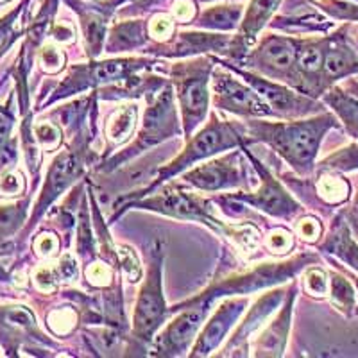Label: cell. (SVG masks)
Returning a JSON list of instances; mask_svg holds the SVG:
<instances>
[{"label":"cell","mask_w":358,"mask_h":358,"mask_svg":"<svg viewBox=\"0 0 358 358\" xmlns=\"http://www.w3.org/2000/svg\"><path fill=\"white\" fill-rule=\"evenodd\" d=\"M248 165L238 151L215 159H204L199 167L183 172V181L201 192H219L229 188H251Z\"/></svg>","instance_id":"13"},{"label":"cell","mask_w":358,"mask_h":358,"mask_svg":"<svg viewBox=\"0 0 358 358\" xmlns=\"http://www.w3.org/2000/svg\"><path fill=\"white\" fill-rule=\"evenodd\" d=\"M322 172H348L358 169V147L351 145L348 149H342L337 155H331L317 165Z\"/></svg>","instance_id":"34"},{"label":"cell","mask_w":358,"mask_h":358,"mask_svg":"<svg viewBox=\"0 0 358 358\" xmlns=\"http://www.w3.org/2000/svg\"><path fill=\"white\" fill-rule=\"evenodd\" d=\"M172 18L176 20V24L187 25L196 20V17L199 15V9H197V0H176L172 4Z\"/></svg>","instance_id":"45"},{"label":"cell","mask_w":358,"mask_h":358,"mask_svg":"<svg viewBox=\"0 0 358 358\" xmlns=\"http://www.w3.org/2000/svg\"><path fill=\"white\" fill-rule=\"evenodd\" d=\"M79 18L83 38H85L86 56L97 59L104 50L108 36V22L120 4L127 0H65Z\"/></svg>","instance_id":"15"},{"label":"cell","mask_w":358,"mask_h":358,"mask_svg":"<svg viewBox=\"0 0 358 358\" xmlns=\"http://www.w3.org/2000/svg\"><path fill=\"white\" fill-rule=\"evenodd\" d=\"M297 283L294 281L285 296V305L281 306V312L274 321L265 326L260 337L257 338V353L255 357H281L287 346V335L290 330V319H292L294 301H296Z\"/></svg>","instance_id":"21"},{"label":"cell","mask_w":358,"mask_h":358,"mask_svg":"<svg viewBox=\"0 0 358 358\" xmlns=\"http://www.w3.org/2000/svg\"><path fill=\"white\" fill-rule=\"evenodd\" d=\"M265 248L278 257L287 255L294 248V235L285 228L273 229L265 238Z\"/></svg>","instance_id":"42"},{"label":"cell","mask_w":358,"mask_h":358,"mask_svg":"<svg viewBox=\"0 0 358 358\" xmlns=\"http://www.w3.org/2000/svg\"><path fill=\"white\" fill-rule=\"evenodd\" d=\"M322 101L341 118L348 133L358 138V99L355 95L346 94L338 86H331L328 92L322 94Z\"/></svg>","instance_id":"26"},{"label":"cell","mask_w":358,"mask_h":358,"mask_svg":"<svg viewBox=\"0 0 358 358\" xmlns=\"http://www.w3.org/2000/svg\"><path fill=\"white\" fill-rule=\"evenodd\" d=\"M176 313L178 315L152 341L151 350L147 351L149 357H183L190 351L192 342H196L197 331L210 310L204 306H185Z\"/></svg>","instance_id":"14"},{"label":"cell","mask_w":358,"mask_h":358,"mask_svg":"<svg viewBox=\"0 0 358 358\" xmlns=\"http://www.w3.org/2000/svg\"><path fill=\"white\" fill-rule=\"evenodd\" d=\"M330 40L331 36L299 38L296 79L292 85V88H296L297 92L313 99L326 92L324 83H322V69H324V56Z\"/></svg>","instance_id":"17"},{"label":"cell","mask_w":358,"mask_h":358,"mask_svg":"<svg viewBox=\"0 0 358 358\" xmlns=\"http://www.w3.org/2000/svg\"><path fill=\"white\" fill-rule=\"evenodd\" d=\"M313 4L338 20H358V6L350 4L346 0H317Z\"/></svg>","instance_id":"40"},{"label":"cell","mask_w":358,"mask_h":358,"mask_svg":"<svg viewBox=\"0 0 358 358\" xmlns=\"http://www.w3.org/2000/svg\"><path fill=\"white\" fill-rule=\"evenodd\" d=\"M149 40H151V36H149V22H115L111 25L110 33H108V40L104 43V52L117 54L143 49Z\"/></svg>","instance_id":"23"},{"label":"cell","mask_w":358,"mask_h":358,"mask_svg":"<svg viewBox=\"0 0 358 358\" xmlns=\"http://www.w3.org/2000/svg\"><path fill=\"white\" fill-rule=\"evenodd\" d=\"M317 194L328 204H337L348 199L350 185L346 181H342L341 178H337V176H334V172H330L328 176H322L321 181L317 183Z\"/></svg>","instance_id":"32"},{"label":"cell","mask_w":358,"mask_h":358,"mask_svg":"<svg viewBox=\"0 0 358 358\" xmlns=\"http://www.w3.org/2000/svg\"><path fill=\"white\" fill-rule=\"evenodd\" d=\"M330 294L331 303L341 312H344L346 315H353V313L358 312L357 301H355L353 285L348 281L346 276H342V274L337 273L330 274Z\"/></svg>","instance_id":"30"},{"label":"cell","mask_w":358,"mask_h":358,"mask_svg":"<svg viewBox=\"0 0 358 358\" xmlns=\"http://www.w3.org/2000/svg\"><path fill=\"white\" fill-rule=\"evenodd\" d=\"M34 136H36L38 143L43 151L54 152L56 149H59L63 143V133L62 127L56 126L52 122H40L33 126Z\"/></svg>","instance_id":"36"},{"label":"cell","mask_w":358,"mask_h":358,"mask_svg":"<svg viewBox=\"0 0 358 358\" xmlns=\"http://www.w3.org/2000/svg\"><path fill=\"white\" fill-rule=\"evenodd\" d=\"M285 290L274 289L268 290L262 297H258L257 303L251 306L244 321L238 324L235 334H231V337L226 342V346L220 350V353H217V357H248L249 337L252 334H257L262 326L265 324V321L276 312V308L285 299Z\"/></svg>","instance_id":"20"},{"label":"cell","mask_w":358,"mask_h":358,"mask_svg":"<svg viewBox=\"0 0 358 358\" xmlns=\"http://www.w3.org/2000/svg\"><path fill=\"white\" fill-rule=\"evenodd\" d=\"M176 31V20L172 15H163V13H156L155 17L149 20V36L155 40V43H167L174 38Z\"/></svg>","instance_id":"38"},{"label":"cell","mask_w":358,"mask_h":358,"mask_svg":"<svg viewBox=\"0 0 358 358\" xmlns=\"http://www.w3.org/2000/svg\"><path fill=\"white\" fill-rule=\"evenodd\" d=\"M231 40L233 38L228 34L215 33V31H203V29L201 31H181V33L174 34V38L167 43L145 45L143 52L163 57H176V59L201 56V54L208 52L228 56Z\"/></svg>","instance_id":"16"},{"label":"cell","mask_w":358,"mask_h":358,"mask_svg":"<svg viewBox=\"0 0 358 358\" xmlns=\"http://www.w3.org/2000/svg\"><path fill=\"white\" fill-rule=\"evenodd\" d=\"M215 69V57H185V62L171 66V83L176 90L178 108L181 111V126L185 138H190L204 122L210 111V85Z\"/></svg>","instance_id":"5"},{"label":"cell","mask_w":358,"mask_h":358,"mask_svg":"<svg viewBox=\"0 0 358 358\" xmlns=\"http://www.w3.org/2000/svg\"><path fill=\"white\" fill-rule=\"evenodd\" d=\"M245 143H267L276 155L289 163L299 176H310L315 169V158L322 138L331 127H338L331 113L294 118L292 122H268L264 118H245Z\"/></svg>","instance_id":"1"},{"label":"cell","mask_w":358,"mask_h":358,"mask_svg":"<svg viewBox=\"0 0 358 358\" xmlns=\"http://www.w3.org/2000/svg\"><path fill=\"white\" fill-rule=\"evenodd\" d=\"M29 4H31V0H22L17 8L11 9V11L6 13L4 17L0 18V54L4 52L9 45L20 36V31H17L15 25H17L18 18H20V15Z\"/></svg>","instance_id":"33"},{"label":"cell","mask_w":358,"mask_h":358,"mask_svg":"<svg viewBox=\"0 0 358 358\" xmlns=\"http://www.w3.org/2000/svg\"><path fill=\"white\" fill-rule=\"evenodd\" d=\"M319 260L317 255L306 252V255H297L290 260L285 262H274V264H262L258 267L251 268L248 273L233 274L229 278L219 280L217 283L208 287L203 294L199 296L187 299L183 303H178L171 308V313H176L178 310L185 308V306H204V308L212 310V305L217 299L229 296H245V294L257 292V290H264L267 287L280 285L283 281L290 280L296 276L301 268L306 265L315 264Z\"/></svg>","instance_id":"4"},{"label":"cell","mask_w":358,"mask_h":358,"mask_svg":"<svg viewBox=\"0 0 358 358\" xmlns=\"http://www.w3.org/2000/svg\"><path fill=\"white\" fill-rule=\"evenodd\" d=\"M92 224H94V220L90 217L86 199L83 197L81 210H79L78 217V257L86 265L95 260V236L94 231H92Z\"/></svg>","instance_id":"29"},{"label":"cell","mask_w":358,"mask_h":358,"mask_svg":"<svg viewBox=\"0 0 358 358\" xmlns=\"http://www.w3.org/2000/svg\"><path fill=\"white\" fill-rule=\"evenodd\" d=\"M129 210H147V212H155L159 215L172 217L179 220H196V222L206 224L208 228L213 229L220 235H228L229 226L219 220L213 213V203L203 196H197L194 192L185 190L176 183H165L159 188H156L152 194L140 199H134L131 203L124 204L120 210L113 213L111 222L122 217Z\"/></svg>","instance_id":"6"},{"label":"cell","mask_w":358,"mask_h":358,"mask_svg":"<svg viewBox=\"0 0 358 358\" xmlns=\"http://www.w3.org/2000/svg\"><path fill=\"white\" fill-rule=\"evenodd\" d=\"M245 138H248V134H245L244 124H233L229 120H220L217 113H212L210 115V122L204 126V129L192 134L190 138L187 140V145H185L183 151L179 152L172 162H169L167 165H163L158 171V174L152 178L151 183L143 187L142 190L133 192V196L127 194V196L117 199L113 206L115 212L120 210L124 204L131 203V201L152 194L156 188L171 181L174 176L183 174L185 171L192 169V165H196V163L203 162V159H210L215 155H222V152L229 151V149L242 147L245 143Z\"/></svg>","instance_id":"2"},{"label":"cell","mask_w":358,"mask_h":358,"mask_svg":"<svg viewBox=\"0 0 358 358\" xmlns=\"http://www.w3.org/2000/svg\"><path fill=\"white\" fill-rule=\"evenodd\" d=\"M27 206V199L22 201V203L4 204V206H0V238L11 236L13 233L18 231V228L25 222Z\"/></svg>","instance_id":"31"},{"label":"cell","mask_w":358,"mask_h":358,"mask_svg":"<svg viewBox=\"0 0 358 358\" xmlns=\"http://www.w3.org/2000/svg\"><path fill=\"white\" fill-rule=\"evenodd\" d=\"M244 155L251 159V165L257 169L258 176H260V188L257 192H241V194H229L231 199L236 203H245L255 206L260 212L267 213V215L274 217V219L289 220L294 219L297 213L301 212V204L297 203L289 192L283 188V185L274 178L264 163L252 155L248 149V143L241 147Z\"/></svg>","instance_id":"12"},{"label":"cell","mask_w":358,"mask_h":358,"mask_svg":"<svg viewBox=\"0 0 358 358\" xmlns=\"http://www.w3.org/2000/svg\"><path fill=\"white\" fill-rule=\"evenodd\" d=\"M353 73H358V54L355 52L353 47L348 45L342 33L334 34L326 49L324 69H322V83H324L326 92L338 79H344Z\"/></svg>","instance_id":"22"},{"label":"cell","mask_w":358,"mask_h":358,"mask_svg":"<svg viewBox=\"0 0 358 358\" xmlns=\"http://www.w3.org/2000/svg\"><path fill=\"white\" fill-rule=\"evenodd\" d=\"M163 2H167V0H134L133 4L127 6L126 9L118 13L120 17H134V15H143V13L151 11L152 8L156 6L163 4Z\"/></svg>","instance_id":"49"},{"label":"cell","mask_w":358,"mask_h":358,"mask_svg":"<svg viewBox=\"0 0 358 358\" xmlns=\"http://www.w3.org/2000/svg\"><path fill=\"white\" fill-rule=\"evenodd\" d=\"M296 233L301 236L305 242H317L322 235V226L317 219H313V217H305L299 222L296 224Z\"/></svg>","instance_id":"46"},{"label":"cell","mask_w":358,"mask_h":358,"mask_svg":"<svg viewBox=\"0 0 358 358\" xmlns=\"http://www.w3.org/2000/svg\"><path fill=\"white\" fill-rule=\"evenodd\" d=\"M350 88H351V92H353L355 97H358V85H357V83H351Z\"/></svg>","instance_id":"53"},{"label":"cell","mask_w":358,"mask_h":358,"mask_svg":"<svg viewBox=\"0 0 358 358\" xmlns=\"http://www.w3.org/2000/svg\"><path fill=\"white\" fill-rule=\"evenodd\" d=\"M38 57H40L41 69L47 73H57L65 69V52L62 49H57L56 45H41L40 50H38Z\"/></svg>","instance_id":"39"},{"label":"cell","mask_w":358,"mask_h":358,"mask_svg":"<svg viewBox=\"0 0 358 358\" xmlns=\"http://www.w3.org/2000/svg\"><path fill=\"white\" fill-rule=\"evenodd\" d=\"M169 315L172 313L163 294V245L159 241H152L149 245L145 280L140 287L138 299L134 305L131 335L134 341L142 342L147 348L149 342L155 341L156 331L167 322Z\"/></svg>","instance_id":"8"},{"label":"cell","mask_w":358,"mask_h":358,"mask_svg":"<svg viewBox=\"0 0 358 358\" xmlns=\"http://www.w3.org/2000/svg\"><path fill=\"white\" fill-rule=\"evenodd\" d=\"M56 268L57 274H59V280H62L63 283H72V281H76L79 278L78 262H76V258H73L70 252H65V255L57 260Z\"/></svg>","instance_id":"48"},{"label":"cell","mask_w":358,"mask_h":358,"mask_svg":"<svg viewBox=\"0 0 358 358\" xmlns=\"http://www.w3.org/2000/svg\"><path fill=\"white\" fill-rule=\"evenodd\" d=\"M13 122H15V115L8 110H0V149L9 140Z\"/></svg>","instance_id":"51"},{"label":"cell","mask_w":358,"mask_h":358,"mask_svg":"<svg viewBox=\"0 0 358 358\" xmlns=\"http://www.w3.org/2000/svg\"><path fill=\"white\" fill-rule=\"evenodd\" d=\"M33 248L40 258H50L59 249V241H57V236L54 233H41V235L36 236Z\"/></svg>","instance_id":"47"},{"label":"cell","mask_w":358,"mask_h":358,"mask_svg":"<svg viewBox=\"0 0 358 358\" xmlns=\"http://www.w3.org/2000/svg\"><path fill=\"white\" fill-rule=\"evenodd\" d=\"M215 62L224 66H228L231 72H235L238 78H242L248 85H251L252 88L257 90L260 97L267 102L268 106L273 108L278 118L294 120V118L312 117V115H319L324 111L321 102L301 94V92H297L296 88L285 85V83L273 81V79L264 78V76H260L257 72H251V70L238 69L229 59H219V57H215Z\"/></svg>","instance_id":"9"},{"label":"cell","mask_w":358,"mask_h":358,"mask_svg":"<svg viewBox=\"0 0 358 358\" xmlns=\"http://www.w3.org/2000/svg\"><path fill=\"white\" fill-rule=\"evenodd\" d=\"M183 133V126L178 118V104L174 101V88L172 83H167L162 90H158L151 97H147V108L143 113L142 126H140L138 134L134 142L124 151L102 159L95 165V171L99 172H113L118 167H122L124 163L131 162L142 152L149 151L151 147L165 142L169 138H174L178 134Z\"/></svg>","instance_id":"3"},{"label":"cell","mask_w":358,"mask_h":358,"mask_svg":"<svg viewBox=\"0 0 358 358\" xmlns=\"http://www.w3.org/2000/svg\"><path fill=\"white\" fill-rule=\"evenodd\" d=\"M321 251L331 252L358 273V244L351 238L350 229H348L346 224L342 222L341 217L334 224L331 233L328 235L324 244L321 245Z\"/></svg>","instance_id":"27"},{"label":"cell","mask_w":358,"mask_h":358,"mask_svg":"<svg viewBox=\"0 0 358 358\" xmlns=\"http://www.w3.org/2000/svg\"><path fill=\"white\" fill-rule=\"evenodd\" d=\"M136 120H138V106L136 102H127L113 111L108 117L106 126H104V138H106V152L102 155V159L110 158L111 152L117 147L124 145L127 140L134 134L136 129Z\"/></svg>","instance_id":"24"},{"label":"cell","mask_w":358,"mask_h":358,"mask_svg":"<svg viewBox=\"0 0 358 358\" xmlns=\"http://www.w3.org/2000/svg\"><path fill=\"white\" fill-rule=\"evenodd\" d=\"M212 101L217 110L242 118H278L257 90L245 81L236 79L235 73L224 65L213 69L212 72Z\"/></svg>","instance_id":"10"},{"label":"cell","mask_w":358,"mask_h":358,"mask_svg":"<svg viewBox=\"0 0 358 358\" xmlns=\"http://www.w3.org/2000/svg\"><path fill=\"white\" fill-rule=\"evenodd\" d=\"M2 2H8V0H0V4H2Z\"/></svg>","instance_id":"55"},{"label":"cell","mask_w":358,"mask_h":358,"mask_svg":"<svg viewBox=\"0 0 358 358\" xmlns=\"http://www.w3.org/2000/svg\"><path fill=\"white\" fill-rule=\"evenodd\" d=\"M244 18V4L242 2H222L204 9L192 22V25L203 31H215V33H229L241 25Z\"/></svg>","instance_id":"25"},{"label":"cell","mask_w":358,"mask_h":358,"mask_svg":"<svg viewBox=\"0 0 358 358\" xmlns=\"http://www.w3.org/2000/svg\"><path fill=\"white\" fill-rule=\"evenodd\" d=\"M92 140H94V131L90 129V124H86L79 131L78 136H73L72 143L66 147L65 151L54 158L52 165H50L49 172H47V178H45L40 199H38L36 206H34L27 228H25V233L31 231L36 226L38 220L50 208V204L85 174V169L88 167L90 163L95 162L94 156H92V149H90Z\"/></svg>","instance_id":"7"},{"label":"cell","mask_w":358,"mask_h":358,"mask_svg":"<svg viewBox=\"0 0 358 358\" xmlns=\"http://www.w3.org/2000/svg\"><path fill=\"white\" fill-rule=\"evenodd\" d=\"M201 4H212V2H242V0H197Z\"/></svg>","instance_id":"52"},{"label":"cell","mask_w":358,"mask_h":358,"mask_svg":"<svg viewBox=\"0 0 358 358\" xmlns=\"http://www.w3.org/2000/svg\"><path fill=\"white\" fill-rule=\"evenodd\" d=\"M281 2L283 0H249L244 18L236 29V36L229 45V62H244V57L252 49V45H257L262 31L273 22Z\"/></svg>","instance_id":"19"},{"label":"cell","mask_w":358,"mask_h":358,"mask_svg":"<svg viewBox=\"0 0 358 358\" xmlns=\"http://www.w3.org/2000/svg\"><path fill=\"white\" fill-rule=\"evenodd\" d=\"M248 297L245 296H229L220 303L219 308L213 312L208 324L203 331L197 335L194 346L190 348L188 357H210L217 348L228 338L229 330L236 324L238 317L248 308Z\"/></svg>","instance_id":"18"},{"label":"cell","mask_w":358,"mask_h":358,"mask_svg":"<svg viewBox=\"0 0 358 358\" xmlns=\"http://www.w3.org/2000/svg\"><path fill=\"white\" fill-rule=\"evenodd\" d=\"M85 276L88 280L90 287L95 289H108L113 283V265L108 264L106 260H94L85 265Z\"/></svg>","instance_id":"35"},{"label":"cell","mask_w":358,"mask_h":358,"mask_svg":"<svg viewBox=\"0 0 358 358\" xmlns=\"http://www.w3.org/2000/svg\"><path fill=\"white\" fill-rule=\"evenodd\" d=\"M76 321H78V313L70 308H62L50 313L47 324L56 335H66L76 328Z\"/></svg>","instance_id":"41"},{"label":"cell","mask_w":358,"mask_h":358,"mask_svg":"<svg viewBox=\"0 0 358 358\" xmlns=\"http://www.w3.org/2000/svg\"><path fill=\"white\" fill-rule=\"evenodd\" d=\"M303 283H305L306 292L312 294V296L322 297L328 292V276H326L324 271L319 267H310L305 273Z\"/></svg>","instance_id":"43"},{"label":"cell","mask_w":358,"mask_h":358,"mask_svg":"<svg viewBox=\"0 0 358 358\" xmlns=\"http://www.w3.org/2000/svg\"><path fill=\"white\" fill-rule=\"evenodd\" d=\"M274 29H281L285 33H308V31H328L331 27V22L326 20L324 17L317 13H305L292 17H278L271 22Z\"/></svg>","instance_id":"28"},{"label":"cell","mask_w":358,"mask_h":358,"mask_svg":"<svg viewBox=\"0 0 358 358\" xmlns=\"http://www.w3.org/2000/svg\"><path fill=\"white\" fill-rule=\"evenodd\" d=\"M297 49L299 38L267 34L258 41L257 49L249 50L242 63L251 72L292 86L296 79Z\"/></svg>","instance_id":"11"},{"label":"cell","mask_w":358,"mask_h":358,"mask_svg":"<svg viewBox=\"0 0 358 358\" xmlns=\"http://www.w3.org/2000/svg\"><path fill=\"white\" fill-rule=\"evenodd\" d=\"M348 278H351V280H353V283H355V285L358 287V276H351V274H348Z\"/></svg>","instance_id":"54"},{"label":"cell","mask_w":358,"mask_h":358,"mask_svg":"<svg viewBox=\"0 0 358 358\" xmlns=\"http://www.w3.org/2000/svg\"><path fill=\"white\" fill-rule=\"evenodd\" d=\"M118 271H122L129 283H136L143 276V268L140 265L138 257L129 245H120L118 248Z\"/></svg>","instance_id":"37"},{"label":"cell","mask_w":358,"mask_h":358,"mask_svg":"<svg viewBox=\"0 0 358 358\" xmlns=\"http://www.w3.org/2000/svg\"><path fill=\"white\" fill-rule=\"evenodd\" d=\"M25 192V179L18 171H6L0 176V196L15 197Z\"/></svg>","instance_id":"44"},{"label":"cell","mask_w":358,"mask_h":358,"mask_svg":"<svg viewBox=\"0 0 358 358\" xmlns=\"http://www.w3.org/2000/svg\"><path fill=\"white\" fill-rule=\"evenodd\" d=\"M50 36L54 38L59 43H66V41H72L76 36V29L72 27L66 22H59V24H54L50 29Z\"/></svg>","instance_id":"50"}]
</instances>
